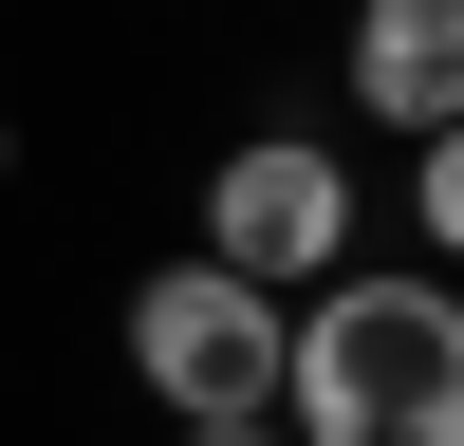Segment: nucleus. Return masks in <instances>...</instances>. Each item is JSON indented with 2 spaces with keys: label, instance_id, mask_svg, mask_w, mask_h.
<instances>
[{
  "label": "nucleus",
  "instance_id": "obj_1",
  "mask_svg": "<svg viewBox=\"0 0 464 446\" xmlns=\"http://www.w3.org/2000/svg\"><path fill=\"white\" fill-rule=\"evenodd\" d=\"M279 446H464V279L353 260L279 316Z\"/></svg>",
  "mask_w": 464,
  "mask_h": 446
},
{
  "label": "nucleus",
  "instance_id": "obj_2",
  "mask_svg": "<svg viewBox=\"0 0 464 446\" xmlns=\"http://www.w3.org/2000/svg\"><path fill=\"white\" fill-rule=\"evenodd\" d=\"M186 260H223V279L260 297H316L372 260V168L334 112H260V131L205 149V186H186Z\"/></svg>",
  "mask_w": 464,
  "mask_h": 446
},
{
  "label": "nucleus",
  "instance_id": "obj_3",
  "mask_svg": "<svg viewBox=\"0 0 464 446\" xmlns=\"http://www.w3.org/2000/svg\"><path fill=\"white\" fill-rule=\"evenodd\" d=\"M279 316L297 297L223 279V260H130V297H111V372H130L149 428H279Z\"/></svg>",
  "mask_w": 464,
  "mask_h": 446
},
{
  "label": "nucleus",
  "instance_id": "obj_4",
  "mask_svg": "<svg viewBox=\"0 0 464 446\" xmlns=\"http://www.w3.org/2000/svg\"><path fill=\"white\" fill-rule=\"evenodd\" d=\"M334 93L372 112V149H428L464 112V0H353L334 19Z\"/></svg>",
  "mask_w": 464,
  "mask_h": 446
},
{
  "label": "nucleus",
  "instance_id": "obj_5",
  "mask_svg": "<svg viewBox=\"0 0 464 446\" xmlns=\"http://www.w3.org/2000/svg\"><path fill=\"white\" fill-rule=\"evenodd\" d=\"M391 205H409V260H428V279H464V112L428 149H391Z\"/></svg>",
  "mask_w": 464,
  "mask_h": 446
},
{
  "label": "nucleus",
  "instance_id": "obj_6",
  "mask_svg": "<svg viewBox=\"0 0 464 446\" xmlns=\"http://www.w3.org/2000/svg\"><path fill=\"white\" fill-rule=\"evenodd\" d=\"M168 446H279V428H168Z\"/></svg>",
  "mask_w": 464,
  "mask_h": 446
},
{
  "label": "nucleus",
  "instance_id": "obj_7",
  "mask_svg": "<svg viewBox=\"0 0 464 446\" xmlns=\"http://www.w3.org/2000/svg\"><path fill=\"white\" fill-rule=\"evenodd\" d=\"M0 186H19V112H0Z\"/></svg>",
  "mask_w": 464,
  "mask_h": 446
}]
</instances>
